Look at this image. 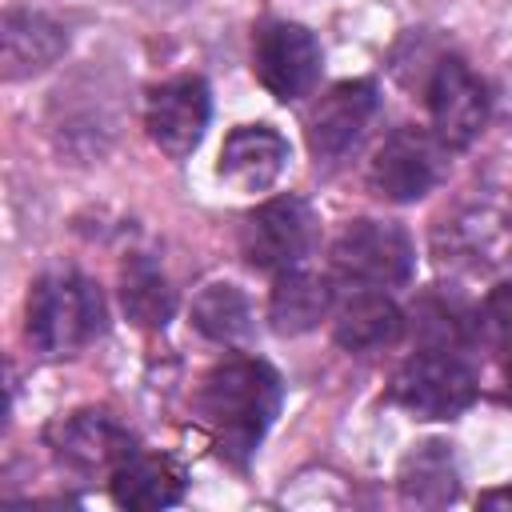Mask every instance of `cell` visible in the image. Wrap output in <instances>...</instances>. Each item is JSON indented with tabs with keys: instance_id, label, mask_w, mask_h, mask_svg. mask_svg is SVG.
I'll list each match as a JSON object with an SVG mask.
<instances>
[{
	"instance_id": "obj_1",
	"label": "cell",
	"mask_w": 512,
	"mask_h": 512,
	"mask_svg": "<svg viewBox=\"0 0 512 512\" xmlns=\"http://www.w3.org/2000/svg\"><path fill=\"white\" fill-rule=\"evenodd\" d=\"M196 408L212 428L220 452L244 464L280 412V376L264 360H224L200 380Z\"/></svg>"
},
{
	"instance_id": "obj_2",
	"label": "cell",
	"mask_w": 512,
	"mask_h": 512,
	"mask_svg": "<svg viewBox=\"0 0 512 512\" xmlns=\"http://www.w3.org/2000/svg\"><path fill=\"white\" fill-rule=\"evenodd\" d=\"M104 296L80 272H48L28 292V340L40 356H76L104 332Z\"/></svg>"
},
{
	"instance_id": "obj_3",
	"label": "cell",
	"mask_w": 512,
	"mask_h": 512,
	"mask_svg": "<svg viewBox=\"0 0 512 512\" xmlns=\"http://www.w3.org/2000/svg\"><path fill=\"white\" fill-rule=\"evenodd\" d=\"M332 276L348 288H396L412 276L416 252L392 220H352L332 244Z\"/></svg>"
},
{
	"instance_id": "obj_4",
	"label": "cell",
	"mask_w": 512,
	"mask_h": 512,
	"mask_svg": "<svg viewBox=\"0 0 512 512\" xmlns=\"http://www.w3.org/2000/svg\"><path fill=\"white\" fill-rule=\"evenodd\" d=\"M316 240V216L296 196H272L240 220V252L256 272H292Z\"/></svg>"
},
{
	"instance_id": "obj_5",
	"label": "cell",
	"mask_w": 512,
	"mask_h": 512,
	"mask_svg": "<svg viewBox=\"0 0 512 512\" xmlns=\"http://www.w3.org/2000/svg\"><path fill=\"white\" fill-rule=\"evenodd\" d=\"M392 400L416 420H452L476 400V376L456 352L420 348L392 376Z\"/></svg>"
},
{
	"instance_id": "obj_6",
	"label": "cell",
	"mask_w": 512,
	"mask_h": 512,
	"mask_svg": "<svg viewBox=\"0 0 512 512\" xmlns=\"http://www.w3.org/2000/svg\"><path fill=\"white\" fill-rule=\"evenodd\" d=\"M444 252L476 272L512 268V192H484L464 200L440 228Z\"/></svg>"
},
{
	"instance_id": "obj_7",
	"label": "cell",
	"mask_w": 512,
	"mask_h": 512,
	"mask_svg": "<svg viewBox=\"0 0 512 512\" xmlns=\"http://www.w3.org/2000/svg\"><path fill=\"white\" fill-rule=\"evenodd\" d=\"M320 44L304 24L268 20L252 40V72L276 100H300L320 80Z\"/></svg>"
},
{
	"instance_id": "obj_8",
	"label": "cell",
	"mask_w": 512,
	"mask_h": 512,
	"mask_svg": "<svg viewBox=\"0 0 512 512\" xmlns=\"http://www.w3.org/2000/svg\"><path fill=\"white\" fill-rule=\"evenodd\" d=\"M424 100L432 112V136L444 148H468L488 124V88L460 56L436 60L424 84Z\"/></svg>"
},
{
	"instance_id": "obj_9",
	"label": "cell",
	"mask_w": 512,
	"mask_h": 512,
	"mask_svg": "<svg viewBox=\"0 0 512 512\" xmlns=\"http://www.w3.org/2000/svg\"><path fill=\"white\" fill-rule=\"evenodd\" d=\"M440 140L420 132V128H396L372 156L368 164V184L380 200L392 204H412L424 200L440 184Z\"/></svg>"
},
{
	"instance_id": "obj_10",
	"label": "cell",
	"mask_w": 512,
	"mask_h": 512,
	"mask_svg": "<svg viewBox=\"0 0 512 512\" xmlns=\"http://www.w3.org/2000/svg\"><path fill=\"white\" fill-rule=\"evenodd\" d=\"M208 116H212V96L200 76H172L156 84L144 104L148 136L172 160H184L188 152H196L208 128Z\"/></svg>"
},
{
	"instance_id": "obj_11",
	"label": "cell",
	"mask_w": 512,
	"mask_h": 512,
	"mask_svg": "<svg viewBox=\"0 0 512 512\" xmlns=\"http://www.w3.org/2000/svg\"><path fill=\"white\" fill-rule=\"evenodd\" d=\"M48 444H52L56 460H64L68 468H76V472H108V476L136 452L132 432L104 408L68 412L64 420H56L48 428Z\"/></svg>"
},
{
	"instance_id": "obj_12",
	"label": "cell",
	"mask_w": 512,
	"mask_h": 512,
	"mask_svg": "<svg viewBox=\"0 0 512 512\" xmlns=\"http://www.w3.org/2000/svg\"><path fill=\"white\" fill-rule=\"evenodd\" d=\"M376 84L372 80H340L332 84L308 112L304 128H308V148L316 160H340L348 148H356V140L364 136V128L376 116Z\"/></svg>"
},
{
	"instance_id": "obj_13",
	"label": "cell",
	"mask_w": 512,
	"mask_h": 512,
	"mask_svg": "<svg viewBox=\"0 0 512 512\" xmlns=\"http://www.w3.org/2000/svg\"><path fill=\"white\" fill-rule=\"evenodd\" d=\"M288 164V140L268 124H240L224 136L220 148V180L236 192H268Z\"/></svg>"
},
{
	"instance_id": "obj_14",
	"label": "cell",
	"mask_w": 512,
	"mask_h": 512,
	"mask_svg": "<svg viewBox=\"0 0 512 512\" xmlns=\"http://www.w3.org/2000/svg\"><path fill=\"white\" fill-rule=\"evenodd\" d=\"M68 48L64 28L44 16V12H28V8H12L4 12L0 24V64H4V80H24V76H40L48 72Z\"/></svg>"
},
{
	"instance_id": "obj_15",
	"label": "cell",
	"mask_w": 512,
	"mask_h": 512,
	"mask_svg": "<svg viewBox=\"0 0 512 512\" xmlns=\"http://www.w3.org/2000/svg\"><path fill=\"white\" fill-rule=\"evenodd\" d=\"M332 336L348 352H380L404 336V312L384 288H352V296L332 308Z\"/></svg>"
},
{
	"instance_id": "obj_16",
	"label": "cell",
	"mask_w": 512,
	"mask_h": 512,
	"mask_svg": "<svg viewBox=\"0 0 512 512\" xmlns=\"http://www.w3.org/2000/svg\"><path fill=\"white\" fill-rule=\"evenodd\" d=\"M108 492L120 508H136V512H156V508H172L184 496V472L168 460V456H144L132 452L112 476H108Z\"/></svg>"
},
{
	"instance_id": "obj_17",
	"label": "cell",
	"mask_w": 512,
	"mask_h": 512,
	"mask_svg": "<svg viewBox=\"0 0 512 512\" xmlns=\"http://www.w3.org/2000/svg\"><path fill=\"white\" fill-rule=\"evenodd\" d=\"M336 308V292L328 276H312V272H280L268 296V320L280 336H300L308 328H316L320 320H328V312Z\"/></svg>"
},
{
	"instance_id": "obj_18",
	"label": "cell",
	"mask_w": 512,
	"mask_h": 512,
	"mask_svg": "<svg viewBox=\"0 0 512 512\" xmlns=\"http://www.w3.org/2000/svg\"><path fill=\"white\" fill-rule=\"evenodd\" d=\"M456 464L452 452L440 440L420 444L416 452L404 456L400 464V500L416 504V508H444L448 500H456Z\"/></svg>"
},
{
	"instance_id": "obj_19",
	"label": "cell",
	"mask_w": 512,
	"mask_h": 512,
	"mask_svg": "<svg viewBox=\"0 0 512 512\" xmlns=\"http://www.w3.org/2000/svg\"><path fill=\"white\" fill-rule=\"evenodd\" d=\"M120 304H124V316L136 324V328H164L176 312V292L168 284V276L136 256L124 264V276H120Z\"/></svg>"
},
{
	"instance_id": "obj_20",
	"label": "cell",
	"mask_w": 512,
	"mask_h": 512,
	"mask_svg": "<svg viewBox=\"0 0 512 512\" xmlns=\"http://www.w3.org/2000/svg\"><path fill=\"white\" fill-rule=\"evenodd\" d=\"M192 324L216 344H240L252 332L248 296L236 284H208L192 300Z\"/></svg>"
},
{
	"instance_id": "obj_21",
	"label": "cell",
	"mask_w": 512,
	"mask_h": 512,
	"mask_svg": "<svg viewBox=\"0 0 512 512\" xmlns=\"http://www.w3.org/2000/svg\"><path fill=\"white\" fill-rule=\"evenodd\" d=\"M468 324L476 328V316L468 320V312L456 300H436L424 296L412 308V332L424 340V348H440V352H456L468 336Z\"/></svg>"
},
{
	"instance_id": "obj_22",
	"label": "cell",
	"mask_w": 512,
	"mask_h": 512,
	"mask_svg": "<svg viewBox=\"0 0 512 512\" xmlns=\"http://www.w3.org/2000/svg\"><path fill=\"white\" fill-rule=\"evenodd\" d=\"M476 332H480L496 352L512 356V280L496 284V288L484 296V304H480V312H476Z\"/></svg>"
},
{
	"instance_id": "obj_23",
	"label": "cell",
	"mask_w": 512,
	"mask_h": 512,
	"mask_svg": "<svg viewBox=\"0 0 512 512\" xmlns=\"http://www.w3.org/2000/svg\"><path fill=\"white\" fill-rule=\"evenodd\" d=\"M480 508H512V484L484 492V496H480Z\"/></svg>"
},
{
	"instance_id": "obj_24",
	"label": "cell",
	"mask_w": 512,
	"mask_h": 512,
	"mask_svg": "<svg viewBox=\"0 0 512 512\" xmlns=\"http://www.w3.org/2000/svg\"><path fill=\"white\" fill-rule=\"evenodd\" d=\"M148 8H156V12H172V8H180V4H188V0H144Z\"/></svg>"
},
{
	"instance_id": "obj_25",
	"label": "cell",
	"mask_w": 512,
	"mask_h": 512,
	"mask_svg": "<svg viewBox=\"0 0 512 512\" xmlns=\"http://www.w3.org/2000/svg\"><path fill=\"white\" fill-rule=\"evenodd\" d=\"M504 388H508V400H512V356H504Z\"/></svg>"
}]
</instances>
